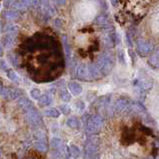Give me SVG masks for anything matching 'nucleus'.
<instances>
[{"label":"nucleus","instance_id":"nucleus-31","mask_svg":"<svg viewBox=\"0 0 159 159\" xmlns=\"http://www.w3.org/2000/svg\"><path fill=\"white\" fill-rule=\"evenodd\" d=\"M75 107H76L78 111H83L84 107H86V104H84V102L83 101H81V99H77V101L75 102Z\"/></svg>","mask_w":159,"mask_h":159},{"label":"nucleus","instance_id":"nucleus-11","mask_svg":"<svg viewBox=\"0 0 159 159\" xmlns=\"http://www.w3.org/2000/svg\"><path fill=\"white\" fill-rule=\"evenodd\" d=\"M50 1H51V0H40V2H41V4H42L44 12L47 15H49V16H52V15H55L56 11H55V9L51 5V2Z\"/></svg>","mask_w":159,"mask_h":159},{"label":"nucleus","instance_id":"nucleus-12","mask_svg":"<svg viewBox=\"0 0 159 159\" xmlns=\"http://www.w3.org/2000/svg\"><path fill=\"white\" fill-rule=\"evenodd\" d=\"M103 43L107 48H111L114 46V44H116V33H107V35L103 39Z\"/></svg>","mask_w":159,"mask_h":159},{"label":"nucleus","instance_id":"nucleus-26","mask_svg":"<svg viewBox=\"0 0 159 159\" xmlns=\"http://www.w3.org/2000/svg\"><path fill=\"white\" fill-rule=\"evenodd\" d=\"M69 153L70 156L74 157V158H78L80 157V154H81V151H80L79 147H77L76 145H71L69 149Z\"/></svg>","mask_w":159,"mask_h":159},{"label":"nucleus","instance_id":"nucleus-7","mask_svg":"<svg viewBox=\"0 0 159 159\" xmlns=\"http://www.w3.org/2000/svg\"><path fill=\"white\" fill-rule=\"evenodd\" d=\"M136 50L137 53L140 55V56H148L149 54H151L153 51V45L149 42L144 41V40L140 39L136 42Z\"/></svg>","mask_w":159,"mask_h":159},{"label":"nucleus","instance_id":"nucleus-38","mask_svg":"<svg viewBox=\"0 0 159 159\" xmlns=\"http://www.w3.org/2000/svg\"><path fill=\"white\" fill-rule=\"evenodd\" d=\"M55 24H57V26L59 28L62 26V25H61V21H60V20H56V21H55Z\"/></svg>","mask_w":159,"mask_h":159},{"label":"nucleus","instance_id":"nucleus-18","mask_svg":"<svg viewBox=\"0 0 159 159\" xmlns=\"http://www.w3.org/2000/svg\"><path fill=\"white\" fill-rule=\"evenodd\" d=\"M67 125L70 128H79L81 127V121H80V119L78 117L72 116L67 120Z\"/></svg>","mask_w":159,"mask_h":159},{"label":"nucleus","instance_id":"nucleus-16","mask_svg":"<svg viewBox=\"0 0 159 159\" xmlns=\"http://www.w3.org/2000/svg\"><path fill=\"white\" fill-rule=\"evenodd\" d=\"M94 23L99 25V26H104V25L108 24V15L107 13H102L94 20Z\"/></svg>","mask_w":159,"mask_h":159},{"label":"nucleus","instance_id":"nucleus-2","mask_svg":"<svg viewBox=\"0 0 159 159\" xmlns=\"http://www.w3.org/2000/svg\"><path fill=\"white\" fill-rule=\"evenodd\" d=\"M104 120L99 114L89 116L86 121V130L91 134H98L103 127Z\"/></svg>","mask_w":159,"mask_h":159},{"label":"nucleus","instance_id":"nucleus-3","mask_svg":"<svg viewBox=\"0 0 159 159\" xmlns=\"http://www.w3.org/2000/svg\"><path fill=\"white\" fill-rule=\"evenodd\" d=\"M99 140L97 136H91L84 144V156L86 157H96L98 153Z\"/></svg>","mask_w":159,"mask_h":159},{"label":"nucleus","instance_id":"nucleus-34","mask_svg":"<svg viewBox=\"0 0 159 159\" xmlns=\"http://www.w3.org/2000/svg\"><path fill=\"white\" fill-rule=\"evenodd\" d=\"M54 1L56 2V3L59 5V6H62V5H65V4H66V1H67V0H54Z\"/></svg>","mask_w":159,"mask_h":159},{"label":"nucleus","instance_id":"nucleus-36","mask_svg":"<svg viewBox=\"0 0 159 159\" xmlns=\"http://www.w3.org/2000/svg\"><path fill=\"white\" fill-rule=\"evenodd\" d=\"M1 69L4 70V71H6V70L8 69V66L6 65V63L4 62V60H1Z\"/></svg>","mask_w":159,"mask_h":159},{"label":"nucleus","instance_id":"nucleus-23","mask_svg":"<svg viewBox=\"0 0 159 159\" xmlns=\"http://www.w3.org/2000/svg\"><path fill=\"white\" fill-rule=\"evenodd\" d=\"M3 17L6 20H16L19 18V14L16 11H5L3 12Z\"/></svg>","mask_w":159,"mask_h":159},{"label":"nucleus","instance_id":"nucleus-37","mask_svg":"<svg viewBox=\"0 0 159 159\" xmlns=\"http://www.w3.org/2000/svg\"><path fill=\"white\" fill-rule=\"evenodd\" d=\"M118 1L119 0H111V5H113V6H116Z\"/></svg>","mask_w":159,"mask_h":159},{"label":"nucleus","instance_id":"nucleus-19","mask_svg":"<svg viewBox=\"0 0 159 159\" xmlns=\"http://www.w3.org/2000/svg\"><path fill=\"white\" fill-rule=\"evenodd\" d=\"M149 64L152 65L153 67L159 69V48L154 52L153 55H151L150 59H149Z\"/></svg>","mask_w":159,"mask_h":159},{"label":"nucleus","instance_id":"nucleus-13","mask_svg":"<svg viewBox=\"0 0 159 159\" xmlns=\"http://www.w3.org/2000/svg\"><path fill=\"white\" fill-rule=\"evenodd\" d=\"M53 102V98L50 93H45L39 98V106L40 107H47L50 106Z\"/></svg>","mask_w":159,"mask_h":159},{"label":"nucleus","instance_id":"nucleus-8","mask_svg":"<svg viewBox=\"0 0 159 159\" xmlns=\"http://www.w3.org/2000/svg\"><path fill=\"white\" fill-rule=\"evenodd\" d=\"M131 107V104H129V102L126 98H118L114 103V111L117 113H121L125 111L126 109H129Z\"/></svg>","mask_w":159,"mask_h":159},{"label":"nucleus","instance_id":"nucleus-6","mask_svg":"<svg viewBox=\"0 0 159 159\" xmlns=\"http://www.w3.org/2000/svg\"><path fill=\"white\" fill-rule=\"evenodd\" d=\"M27 121L33 126H39L42 123V116L36 108L33 107L26 112Z\"/></svg>","mask_w":159,"mask_h":159},{"label":"nucleus","instance_id":"nucleus-5","mask_svg":"<svg viewBox=\"0 0 159 159\" xmlns=\"http://www.w3.org/2000/svg\"><path fill=\"white\" fill-rule=\"evenodd\" d=\"M0 93H1V97L4 99H7V101H12V99L17 98L18 97L21 96V93H22L18 89L4 88L3 84H1V89H0Z\"/></svg>","mask_w":159,"mask_h":159},{"label":"nucleus","instance_id":"nucleus-35","mask_svg":"<svg viewBox=\"0 0 159 159\" xmlns=\"http://www.w3.org/2000/svg\"><path fill=\"white\" fill-rule=\"evenodd\" d=\"M126 40H127V44H128V46L129 47H131L132 46V43H131V40H130V35H129L128 33H126Z\"/></svg>","mask_w":159,"mask_h":159},{"label":"nucleus","instance_id":"nucleus-21","mask_svg":"<svg viewBox=\"0 0 159 159\" xmlns=\"http://www.w3.org/2000/svg\"><path fill=\"white\" fill-rule=\"evenodd\" d=\"M6 75H7V77H8V79L10 80V81H12L13 83H15V84H19L20 83V79H19V77L17 76V74L15 73L13 70H11V69H7L6 70Z\"/></svg>","mask_w":159,"mask_h":159},{"label":"nucleus","instance_id":"nucleus-22","mask_svg":"<svg viewBox=\"0 0 159 159\" xmlns=\"http://www.w3.org/2000/svg\"><path fill=\"white\" fill-rule=\"evenodd\" d=\"M45 114L50 117H53V118H58L60 116V114H61V111L60 109H57V108H49L47 111H45Z\"/></svg>","mask_w":159,"mask_h":159},{"label":"nucleus","instance_id":"nucleus-27","mask_svg":"<svg viewBox=\"0 0 159 159\" xmlns=\"http://www.w3.org/2000/svg\"><path fill=\"white\" fill-rule=\"evenodd\" d=\"M63 43H64V49H65V52H66L67 56L70 58L71 56V46H70V43H69V39L68 37L65 35L63 37Z\"/></svg>","mask_w":159,"mask_h":159},{"label":"nucleus","instance_id":"nucleus-20","mask_svg":"<svg viewBox=\"0 0 159 159\" xmlns=\"http://www.w3.org/2000/svg\"><path fill=\"white\" fill-rule=\"evenodd\" d=\"M3 32L6 34H17L18 27L14 24H7L3 27Z\"/></svg>","mask_w":159,"mask_h":159},{"label":"nucleus","instance_id":"nucleus-17","mask_svg":"<svg viewBox=\"0 0 159 159\" xmlns=\"http://www.w3.org/2000/svg\"><path fill=\"white\" fill-rule=\"evenodd\" d=\"M131 108L135 112H138V113H146L147 112L146 108L144 107L143 104L139 102H131Z\"/></svg>","mask_w":159,"mask_h":159},{"label":"nucleus","instance_id":"nucleus-32","mask_svg":"<svg viewBox=\"0 0 159 159\" xmlns=\"http://www.w3.org/2000/svg\"><path fill=\"white\" fill-rule=\"evenodd\" d=\"M59 109L61 111L63 114H65V116H67V114L71 112V107H70L68 104H62V106L59 107Z\"/></svg>","mask_w":159,"mask_h":159},{"label":"nucleus","instance_id":"nucleus-25","mask_svg":"<svg viewBox=\"0 0 159 159\" xmlns=\"http://www.w3.org/2000/svg\"><path fill=\"white\" fill-rule=\"evenodd\" d=\"M11 7L15 10H26L28 9L21 0H16V1H13L11 4Z\"/></svg>","mask_w":159,"mask_h":159},{"label":"nucleus","instance_id":"nucleus-30","mask_svg":"<svg viewBox=\"0 0 159 159\" xmlns=\"http://www.w3.org/2000/svg\"><path fill=\"white\" fill-rule=\"evenodd\" d=\"M30 96L34 99H39L41 98V92H40V89H32L31 92H30Z\"/></svg>","mask_w":159,"mask_h":159},{"label":"nucleus","instance_id":"nucleus-1","mask_svg":"<svg viewBox=\"0 0 159 159\" xmlns=\"http://www.w3.org/2000/svg\"><path fill=\"white\" fill-rule=\"evenodd\" d=\"M96 64L98 65V67L99 68V70H101L104 76H107L109 73H111L113 65H114L113 54L109 51L103 52L101 56L98 57Z\"/></svg>","mask_w":159,"mask_h":159},{"label":"nucleus","instance_id":"nucleus-24","mask_svg":"<svg viewBox=\"0 0 159 159\" xmlns=\"http://www.w3.org/2000/svg\"><path fill=\"white\" fill-rule=\"evenodd\" d=\"M59 96H60V98L64 102L71 101V94H70V93L67 91L66 89H62L61 91L59 92Z\"/></svg>","mask_w":159,"mask_h":159},{"label":"nucleus","instance_id":"nucleus-14","mask_svg":"<svg viewBox=\"0 0 159 159\" xmlns=\"http://www.w3.org/2000/svg\"><path fill=\"white\" fill-rule=\"evenodd\" d=\"M69 89L71 91V93L75 96H80L83 93V88L80 84L78 83H70L69 84Z\"/></svg>","mask_w":159,"mask_h":159},{"label":"nucleus","instance_id":"nucleus-15","mask_svg":"<svg viewBox=\"0 0 159 159\" xmlns=\"http://www.w3.org/2000/svg\"><path fill=\"white\" fill-rule=\"evenodd\" d=\"M35 148L37 149L38 151L40 152H46L47 149H48V146H47V143L45 141V139H38V140L35 142Z\"/></svg>","mask_w":159,"mask_h":159},{"label":"nucleus","instance_id":"nucleus-10","mask_svg":"<svg viewBox=\"0 0 159 159\" xmlns=\"http://www.w3.org/2000/svg\"><path fill=\"white\" fill-rule=\"evenodd\" d=\"M15 43V34H6L2 39V46L5 49L11 48Z\"/></svg>","mask_w":159,"mask_h":159},{"label":"nucleus","instance_id":"nucleus-4","mask_svg":"<svg viewBox=\"0 0 159 159\" xmlns=\"http://www.w3.org/2000/svg\"><path fill=\"white\" fill-rule=\"evenodd\" d=\"M77 75L80 80L84 82H92L94 81L93 72L91 65H81L77 69Z\"/></svg>","mask_w":159,"mask_h":159},{"label":"nucleus","instance_id":"nucleus-33","mask_svg":"<svg viewBox=\"0 0 159 159\" xmlns=\"http://www.w3.org/2000/svg\"><path fill=\"white\" fill-rule=\"evenodd\" d=\"M9 60H10V62H11V64L13 65L14 67L18 66L17 58H16V56H15V55H13V54H10V55H9Z\"/></svg>","mask_w":159,"mask_h":159},{"label":"nucleus","instance_id":"nucleus-28","mask_svg":"<svg viewBox=\"0 0 159 159\" xmlns=\"http://www.w3.org/2000/svg\"><path fill=\"white\" fill-rule=\"evenodd\" d=\"M50 143H51V146H52L53 148H55V149H57V150H59V149L61 148L62 145L64 144L61 139L58 138V137H54Z\"/></svg>","mask_w":159,"mask_h":159},{"label":"nucleus","instance_id":"nucleus-9","mask_svg":"<svg viewBox=\"0 0 159 159\" xmlns=\"http://www.w3.org/2000/svg\"><path fill=\"white\" fill-rule=\"evenodd\" d=\"M18 107L22 109L24 112H27L28 111H30L31 108H33V103L31 102L30 99H28L27 98H21L18 101Z\"/></svg>","mask_w":159,"mask_h":159},{"label":"nucleus","instance_id":"nucleus-29","mask_svg":"<svg viewBox=\"0 0 159 159\" xmlns=\"http://www.w3.org/2000/svg\"><path fill=\"white\" fill-rule=\"evenodd\" d=\"M21 1L26 5L27 8L30 7H37L39 5V0H21Z\"/></svg>","mask_w":159,"mask_h":159}]
</instances>
